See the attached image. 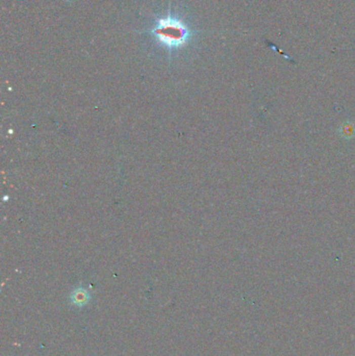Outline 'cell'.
Segmentation results:
<instances>
[{
	"label": "cell",
	"mask_w": 355,
	"mask_h": 356,
	"mask_svg": "<svg viewBox=\"0 0 355 356\" xmlns=\"http://www.w3.org/2000/svg\"><path fill=\"white\" fill-rule=\"evenodd\" d=\"M151 33L162 45L170 49L184 46L191 36L188 27L172 16L161 18Z\"/></svg>",
	"instance_id": "6da1fadb"
},
{
	"label": "cell",
	"mask_w": 355,
	"mask_h": 356,
	"mask_svg": "<svg viewBox=\"0 0 355 356\" xmlns=\"http://www.w3.org/2000/svg\"><path fill=\"white\" fill-rule=\"evenodd\" d=\"M342 131L344 137H351L355 135V127L350 124H345L344 128H342Z\"/></svg>",
	"instance_id": "7a4b0ae2"
}]
</instances>
